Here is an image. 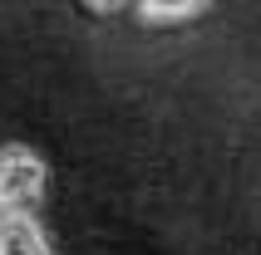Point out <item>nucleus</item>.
<instances>
[{"label":"nucleus","mask_w":261,"mask_h":255,"mask_svg":"<svg viewBox=\"0 0 261 255\" xmlns=\"http://www.w3.org/2000/svg\"><path fill=\"white\" fill-rule=\"evenodd\" d=\"M49 186V167L44 157L25 142L0 147V216L5 211H35V201Z\"/></svg>","instance_id":"1"},{"label":"nucleus","mask_w":261,"mask_h":255,"mask_svg":"<svg viewBox=\"0 0 261 255\" xmlns=\"http://www.w3.org/2000/svg\"><path fill=\"white\" fill-rule=\"evenodd\" d=\"M133 5L143 25H182V20H197L212 0H133Z\"/></svg>","instance_id":"3"},{"label":"nucleus","mask_w":261,"mask_h":255,"mask_svg":"<svg viewBox=\"0 0 261 255\" xmlns=\"http://www.w3.org/2000/svg\"><path fill=\"white\" fill-rule=\"evenodd\" d=\"M0 255H55L35 211H5L0 216Z\"/></svg>","instance_id":"2"},{"label":"nucleus","mask_w":261,"mask_h":255,"mask_svg":"<svg viewBox=\"0 0 261 255\" xmlns=\"http://www.w3.org/2000/svg\"><path fill=\"white\" fill-rule=\"evenodd\" d=\"M84 5H89L94 15H118V10H128L133 0H84Z\"/></svg>","instance_id":"4"}]
</instances>
